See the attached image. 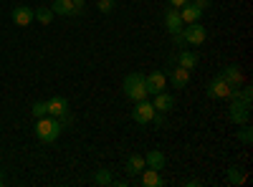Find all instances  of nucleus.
Instances as JSON below:
<instances>
[{"label":"nucleus","mask_w":253,"mask_h":187,"mask_svg":"<svg viewBox=\"0 0 253 187\" xmlns=\"http://www.w3.org/2000/svg\"><path fill=\"white\" fill-rule=\"evenodd\" d=\"M167 3H170L172 8H182L185 3H190V0H167Z\"/></svg>","instance_id":"a878e982"},{"label":"nucleus","mask_w":253,"mask_h":187,"mask_svg":"<svg viewBox=\"0 0 253 187\" xmlns=\"http://www.w3.org/2000/svg\"><path fill=\"white\" fill-rule=\"evenodd\" d=\"M233 104H230V109H228V116L233 124H248L251 119V104L241 101V99H230Z\"/></svg>","instance_id":"39448f33"},{"label":"nucleus","mask_w":253,"mask_h":187,"mask_svg":"<svg viewBox=\"0 0 253 187\" xmlns=\"http://www.w3.org/2000/svg\"><path fill=\"white\" fill-rule=\"evenodd\" d=\"M61 129H63V127H61V121H58L56 116H51V114L36 119V137L43 142V144L56 142V139L61 137Z\"/></svg>","instance_id":"f257e3e1"},{"label":"nucleus","mask_w":253,"mask_h":187,"mask_svg":"<svg viewBox=\"0 0 253 187\" xmlns=\"http://www.w3.org/2000/svg\"><path fill=\"white\" fill-rule=\"evenodd\" d=\"M33 8L31 5H15L13 8V13H10V18H13V23L15 26H20V28H26V26H31L33 23Z\"/></svg>","instance_id":"6e6552de"},{"label":"nucleus","mask_w":253,"mask_h":187,"mask_svg":"<svg viewBox=\"0 0 253 187\" xmlns=\"http://www.w3.org/2000/svg\"><path fill=\"white\" fill-rule=\"evenodd\" d=\"M46 107H48V114L58 119V116H63V114L69 112V101L63 99V96H53V99L46 101Z\"/></svg>","instance_id":"4468645a"},{"label":"nucleus","mask_w":253,"mask_h":187,"mask_svg":"<svg viewBox=\"0 0 253 187\" xmlns=\"http://www.w3.org/2000/svg\"><path fill=\"white\" fill-rule=\"evenodd\" d=\"M170 84H172L175 89H185V86L190 84V71L182 69V66L172 69V71H170Z\"/></svg>","instance_id":"dca6fc26"},{"label":"nucleus","mask_w":253,"mask_h":187,"mask_svg":"<svg viewBox=\"0 0 253 187\" xmlns=\"http://www.w3.org/2000/svg\"><path fill=\"white\" fill-rule=\"evenodd\" d=\"M144 162H147V167H150V170H162L167 159H165V154L160 150H150L144 154Z\"/></svg>","instance_id":"a211bd4d"},{"label":"nucleus","mask_w":253,"mask_h":187,"mask_svg":"<svg viewBox=\"0 0 253 187\" xmlns=\"http://www.w3.org/2000/svg\"><path fill=\"white\" fill-rule=\"evenodd\" d=\"M0 187H3V177H0Z\"/></svg>","instance_id":"c85d7f7f"},{"label":"nucleus","mask_w":253,"mask_h":187,"mask_svg":"<svg viewBox=\"0 0 253 187\" xmlns=\"http://www.w3.org/2000/svg\"><path fill=\"white\" fill-rule=\"evenodd\" d=\"M144 167H147L144 154H129V157H126V172H129V175H139Z\"/></svg>","instance_id":"6ab92c4d"},{"label":"nucleus","mask_w":253,"mask_h":187,"mask_svg":"<svg viewBox=\"0 0 253 187\" xmlns=\"http://www.w3.org/2000/svg\"><path fill=\"white\" fill-rule=\"evenodd\" d=\"M144 84H147V94L155 96V94L165 91V86H167V76H165L162 71H152V74H147V76H144Z\"/></svg>","instance_id":"0eeeda50"},{"label":"nucleus","mask_w":253,"mask_h":187,"mask_svg":"<svg viewBox=\"0 0 253 187\" xmlns=\"http://www.w3.org/2000/svg\"><path fill=\"white\" fill-rule=\"evenodd\" d=\"M96 8H99L101 13H112V10L117 8V3H114V0H99V3H96Z\"/></svg>","instance_id":"393cba45"},{"label":"nucleus","mask_w":253,"mask_h":187,"mask_svg":"<svg viewBox=\"0 0 253 187\" xmlns=\"http://www.w3.org/2000/svg\"><path fill=\"white\" fill-rule=\"evenodd\" d=\"M155 107H152V101H147V99H142V101H134V112H132V119L137 121V124H152V119H155Z\"/></svg>","instance_id":"20e7f679"},{"label":"nucleus","mask_w":253,"mask_h":187,"mask_svg":"<svg viewBox=\"0 0 253 187\" xmlns=\"http://www.w3.org/2000/svg\"><path fill=\"white\" fill-rule=\"evenodd\" d=\"M193 3H195L198 8H203V10H205V8L210 5V0H193Z\"/></svg>","instance_id":"bb28decb"},{"label":"nucleus","mask_w":253,"mask_h":187,"mask_svg":"<svg viewBox=\"0 0 253 187\" xmlns=\"http://www.w3.org/2000/svg\"><path fill=\"white\" fill-rule=\"evenodd\" d=\"M220 76H223V78H225L233 89H236V86H243V71H241L236 64H228V66L220 71Z\"/></svg>","instance_id":"f8f14e48"},{"label":"nucleus","mask_w":253,"mask_h":187,"mask_svg":"<svg viewBox=\"0 0 253 187\" xmlns=\"http://www.w3.org/2000/svg\"><path fill=\"white\" fill-rule=\"evenodd\" d=\"M152 107H155V112H162V114L172 112V109H175V96L167 94V91H160V94H155V99H152Z\"/></svg>","instance_id":"9d476101"},{"label":"nucleus","mask_w":253,"mask_h":187,"mask_svg":"<svg viewBox=\"0 0 253 187\" xmlns=\"http://www.w3.org/2000/svg\"><path fill=\"white\" fill-rule=\"evenodd\" d=\"M33 13H36L33 18L38 20V23H43V26H48L51 20H53V10H51V8H36Z\"/></svg>","instance_id":"4be33fe9"},{"label":"nucleus","mask_w":253,"mask_h":187,"mask_svg":"<svg viewBox=\"0 0 253 187\" xmlns=\"http://www.w3.org/2000/svg\"><path fill=\"white\" fill-rule=\"evenodd\" d=\"M139 182L144 185V187H162V175H160V170H150V167H144L142 172H139Z\"/></svg>","instance_id":"ddd939ff"},{"label":"nucleus","mask_w":253,"mask_h":187,"mask_svg":"<svg viewBox=\"0 0 253 187\" xmlns=\"http://www.w3.org/2000/svg\"><path fill=\"white\" fill-rule=\"evenodd\" d=\"M182 40H185V46H193V48H198V46H203L205 43V38H208V28L200 23H187L182 31Z\"/></svg>","instance_id":"7ed1b4c3"},{"label":"nucleus","mask_w":253,"mask_h":187,"mask_svg":"<svg viewBox=\"0 0 253 187\" xmlns=\"http://www.w3.org/2000/svg\"><path fill=\"white\" fill-rule=\"evenodd\" d=\"M48 114V107H46V101H36L33 104V116L41 119V116H46Z\"/></svg>","instance_id":"b1692460"},{"label":"nucleus","mask_w":253,"mask_h":187,"mask_svg":"<svg viewBox=\"0 0 253 187\" xmlns=\"http://www.w3.org/2000/svg\"><path fill=\"white\" fill-rule=\"evenodd\" d=\"M165 28L170 31V36H172V33H180V31L185 28L182 18H180V10H177V8H172V5L165 10Z\"/></svg>","instance_id":"1a4fd4ad"},{"label":"nucleus","mask_w":253,"mask_h":187,"mask_svg":"<svg viewBox=\"0 0 253 187\" xmlns=\"http://www.w3.org/2000/svg\"><path fill=\"white\" fill-rule=\"evenodd\" d=\"M74 3H76V5H79V8H81V5H84V0H74Z\"/></svg>","instance_id":"cd10ccee"},{"label":"nucleus","mask_w":253,"mask_h":187,"mask_svg":"<svg viewBox=\"0 0 253 187\" xmlns=\"http://www.w3.org/2000/svg\"><path fill=\"white\" fill-rule=\"evenodd\" d=\"M51 10H53V15H74V13H79L81 8L74 3V0H53Z\"/></svg>","instance_id":"2eb2a0df"},{"label":"nucleus","mask_w":253,"mask_h":187,"mask_svg":"<svg viewBox=\"0 0 253 187\" xmlns=\"http://www.w3.org/2000/svg\"><path fill=\"white\" fill-rule=\"evenodd\" d=\"M228 182H230V185H243V182H246L243 167H238V164H230V167H228Z\"/></svg>","instance_id":"aec40b11"},{"label":"nucleus","mask_w":253,"mask_h":187,"mask_svg":"<svg viewBox=\"0 0 253 187\" xmlns=\"http://www.w3.org/2000/svg\"><path fill=\"white\" fill-rule=\"evenodd\" d=\"M230 89H233V86H230L228 81L218 74V76L208 84V96H210V99H228V96H230Z\"/></svg>","instance_id":"423d86ee"},{"label":"nucleus","mask_w":253,"mask_h":187,"mask_svg":"<svg viewBox=\"0 0 253 187\" xmlns=\"http://www.w3.org/2000/svg\"><path fill=\"white\" fill-rule=\"evenodd\" d=\"M94 185H99V187H109V185H114L112 170H96V175H94Z\"/></svg>","instance_id":"412c9836"},{"label":"nucleus","mask_w":253,"mask_h":187,"mask_svg":"<svg viewBox=\"0 0 253 187\" xmlns=\"http://www.w3.org/2000/svg\"><path fill=\"white\" fill-rule=\"evenodd\" d=\"M243 129H238V139L243 142V144H251L253 142V129L248 127V124H241Z\"/></svg>","instance_id":"5701e85b"},{"label":"nucleus","mask_w":253,"mask_h":187,"mask_svg":"<svg viewBox=\"0 0 253 187\" xmlns=\"http://www.w3.org/2000/svg\"><path fill=\"white\" fill-rule=\"evenodd\" d=\"M177 66H182V69H187V71H193V69L198 66V53L190 51V48L180 51V53H177Z\"/></svg>","instance_id":"f3484780"},{"label":"nucleus","mask_w":253,"mask_h":187,"mask_svg":"<svg viewBox=\"0 0 253 187\" xmlns=\"http://www.w3.org/2000/svg\"><path fill=\"white\" fill-rule=\"evenodd\" d=\"M177 10H180V18H182L185 26H187V23H198L200 15H203V8H198L193 0H190V3H185L182 8H177Z\"/></svg>","instance_id":"9b49d317"},{"label":"nucleus","mask_w":253,"mask_h":187,"mask_svg":"<svg viewBox=\"0 0 253 187\" xmlns=\"http://www.w3.org/2000/svg\"><path fill=\"white\" fill-rule=\"evenodd\" d=\"M122 91L126 99H132V101H142L147 99L150 94H147V84H144V74H129L124 81H122Z\"/></svg>","instance_id":"f03ea898"}]
</instances>
